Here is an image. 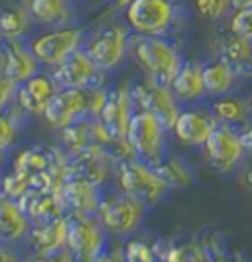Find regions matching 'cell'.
Returning a JSON list of instances; mask_svg holds the SVG:
<instances>
[{"label":"cell","instance_id":"6da1fadb","mask_svg":"<svg viewBox=\"0 0 252 262\" xmlns=\"http://www.w3.org/2000/svg\"><path fill=\"white\" fill-rule=\"evenodd\" d=\"M136 63L148 73V79L168 85L172 83L175 73L181 69L184 59L179 52L173 48L170 41L158 38V36H134L130 38V48Z\"/></svg>","mask_w":252,"mask_h":262},{"label":"cell","instance_id":"7a4b0ae2","mask_svg":"<svg viewBox=\"0 0 252 262\" xmlns=\"http://www.w3.org/2000/svg\"><path fill=\"white\" fill-rule=\"evenodd\" d=\"M114 180L119 191L136 197L146 205H156L170 189L156 173L154 166L140 162V158L119 162L114 168Z\"/></svg>","mask_w":252,"mask_h":262},{"label":"cell","instance_id":"3957f363","mask_svg":"<svg viewBox=\"0 0 252 262\" xmlns=\"http://www.w3.org/2000/svg\"><path fill=\"white\" fill-rule=\"evenodd\" d=\"M146 203L126 193H110L101 197L99 209L95 213L97 221L103 225L106 233L117 236H124L134 233L144 217Z\"/></svg>","mask_w":252,"mask_h":262},{"label":"cell","instance_id":"277c9868","mask_svg":"<svg viewBox=\"0 0 252 262\" xmlns=\"http://www.w3.org/2000/svg\"><path fill=\"white\" fill-rule=\"evenodd\" d=\"M105 229L95 215H67L65 249L73 260L93 262L103 258L105 252Z\"/></svg>","mask_w":252,"mask_h":262},{"label":"cell","instance_id":"5b68a950","mask_svg":"<svg viewBox=\"0 0 252 262\" xmlns=\"http://www.w3.org/2000/svg\"><path fill=\"white\" fill-rule=\"evenodd\" d=\"M166 126L158 118L150 113L138 111L134 113L132 120L128 124L126 140L136 152V158L146 162L150 166H156L164 158V136H166Z\"/></svg>","mask_w":252,"mask_h":262},{"label":"cell","instance_id":"8992f818","mask_svg":"<svg viewBox=\"0 0 252 262\" xmlns=\"http://www.w3.org/2000/svg\"><path fill=\"white\" fill-rule=\"evenodd\" d=\"M126 20L138 34L164 36L175 22V4L172 0H130Z\"/></svg>","mask_w":252,"mask_h":262},{"label":"cell","instance_id":"52a82bcc","mask_svg":"<svg viewBox=\"0 0 252 262\" xmlns=\"http://www.w3.org/2000/svg\"><path fill=\"white\" fill-rule=\"evenodd\" d=\"M130 48V36L124 26H106L99 30L93 38L87 41L83 52L89 55V59L101 71H110L119 67L128 53Z\"/></svg>","mask_w":252,"mask_h":262},{"label":"cell","instance_id":"ba28073f","mask_svg":"<svg viewBox=\"0 0 252 262\" xmlns=\"http://www.w3.org/2000/svg\"><path fill=\"white\" fill-rule=\"evenodd\" d=\"M130 93H132L134 105L140 111L154 115L168 130H172L173 122L179 115V106H177L179 101L175 99V95L168 85L146 79V81L136 83Z\"/></svg>","mask_w":252,"mask_h":262},{"label":"cell","instance_id":"9c48e42d","mask_svg":"<svg viewBox=\"0 0 252 262\" xmlns=\"http://www.w3.org/2000/svg\"><path fill=\"white\" fill-rule=\"evenodd\" d=\"M50 77L59 89H89L105 83V71H101L85 52H73L63 61L52 66Z\"/></svg>","mask_w":252,"mask_h":262},{"label":"cell","instance_id":"30bf717a","mask_svg":"<svg viewBox=\"0 0 252 262\" xmlns=\"http://www.w3.org/2000/svg\"><path fill=\"white\" fill-rule=\"evenodd\" d=\"M114 168L117 164L99 146L91 144L77 154H67L63 180H83L101 187L110 176H114Z\"/></svg>","mask_w":252,"mask_h":262},{"label":"cell","instance_id":"8fae6325","mask_svg":"<svg viewBox=\"0 0 252 262\" xmlns=\"http://www.w3.org/2000/svg\"><path fill=\"white\" fill-rule=\"evenodd\" d=\"M81 39H83V32L79 28H55L32 39L30 50L38 57L40 63L55 66L63 61L67 55L79 50Z\"/></svg>","mask_w":252,"mask_h":262},{"label":"cell","instance_id":"7c38bea8","mask_svg":"<svg viewBox=\"0 0 252 262\" xmlns=\"http://www.w3.org/2000/svg\"><path fill=\"white\" fill-rule=\"evenodd\" d=\"M41 117L53 130H63L71 122L89 117L87 89H57Z\"/></svg>","mask_w":252,"mask_h":262},{"label":"cell","instance_id":"4fadbf2b","mask_svg":"<svg viewBox=\"0 0 252 262\" xmlns=\"http://www.w3.org/2000/svg\"><path fill=\"white\" fill-rule=\"evenodd\" d=\"M203 148H205V158L209 166L219 173L231 171L244 156L240 134H237L228 124H219L211 132Z\"/></svg>","mask_w":252,"mask_h":262},{"label":"cell","instance_id":"5bb4252c","mask_svg":"<svg viewBox=\"0 0 252 262\" xmlns=\"http://www.w3.org/2000/svg\"><path fill=\"white\" fill-rule=\"evenodd\" d=\"M211 50L217 53V59L226 61L237 75L252 77V39L233 30H223L213 36Z\"/></svg>","mask_w":252,"mask_h":262},{"label":"cell","instance_id":"9a60e30c","mask_svg":"<svg viewBox=\"0 0 252 262\" xmlns=\"http://www.w3.org/2000/svg\"><path fill=\"white\" fill-rule=\"evenodd\" d=\"M28 247L38 258H53L65 250L67 243V215L40 221L28 231Z\"/></svg>","mask_w":252,"mask_h":262},{"label":"cell","instance_id":"2e32d148","mask_svg":"<svg viewBox=\"0 0 252 262\" xmlns=\"http://www.w3.org/2000/svg\"><path fill=\"white\" fill-rule=\"evenodd\" d=\"M38 57L18 39H6L0 46V77L10 79L16 85L38 73Z\"/></svg>","mask_w":252,"mask_h":262},{"label":"cell","instance_id":"e0dca14e","mask_svg":"<svg viewBox=\"0 0 252 262\" xmlns=\"http://www.w3.org/2000/svg\"><path fill=\"white\" fill-rule=\"evenodd\" d=\"M134 117V99L130 87L120 85L108 91L105 106L99 115V120L103 122L106 130L112 136H126L128 124Z\"/></svg>","mask_w":252,"mask_h":262},{"label":"cell","instance_id":"ac0fdd59","mask_svg":"<svg viewBox=\"0 0 252 262\" xmlns=\"http://www.w3.org/2000/svg\"><path fill=\"white\" fill-rule=\"evenodd\" d=\"M217 126L219 122L211 115V111L207 113V111L189 108V111H179L172 126V132L181 144L203 146Z\"/></svg>","mask_w":252,"mask_h":262},{"label":"cell","instance_id":"d6986e66","mask_svg":"<svg viewBox=\"0 0 252 262\" xmlns=\"http://www.w3.org/2000/svg\"><path fill=\"white\" fill-rule=\"evenodd\" d=\"M59 87L55 85L50 75H32L30 79H26L24 83H20L16 87V95H14V101H16V106L22 111V113H28V115H41L45 111V106L50 103L55 91Z\"/></svg>","mask_w":252,"mask_h":262},{"label":"cell","instance_id":"ffe728a7","mask_svg":"<svg viewBox=\"0 0 252 262\" xmlns=\"http://www.w3.org/2000/svg\"><path fill=\"white\" fill-rule=\"evenodd\" d=\"M18 203L30 217L32 223H40V221L67 215L59 189H28L26 193L18 199Z\"/></svg>","mask_w":252,"mask_h":262},{"label":"cell","instance_id":"44dd1931","mask_svg":"<svg viewBox=\"0 0 252 262\" xmlns=\"http://www.w3.org/2000/svg\"><path fill=\"white\" fill-rule=\"evenodd\" d=\"M59 193L65 205V213L75 215H95L101 203L99 187L83 180H63Z\"/></svg>","mask_w":252,"mask_h":262},{"label":"cell","instance_id":"7402d4cb","mask_svg":"<svg viewBox=\"0 0 252 262\" xmlns=\"http://www.w3.org/2000/svg\"><path fill=\"white\" fill-rule=\"evenodd\" d=\"M32 229V221L16 199L0 195V245L18 243Z\"/></svg>","mask_w":252,"mask_h":262},{"label":"cell","instance_id":"603a6c76","mask_svg":"<svg viewBox=\"0 0 252 262\" xmlns=\"http://www.w3.org/2000/svg\"><path fill=\"white\" fill-rule=\"evenodd\" d=\"M170 89L179 103L199 101L203 95H207L205 81H203V67L195 63H184L172 79Z\"/></svg>","mask_w":252,"mask_h":262},{"label":"cell","instance_id":"cb8c5ba5","mask_svg":"<svg viewBox=\"0 0 252 262\" xmlns=\"http://www.w3.org/2000/svg\"><path fill=\"white\" fill-rule=\"evenodd\" d=\"M235 69L228 66L223 59L209 61L203 66V81H205V91L211 97H221L233 89L235 85Z\"/></svg>","mask_w":252,"mask_h":262},{"label":"cell","instance_id":"d4e9b609","mask_svg":"<svg viewBox=\"0 0 252 262\" xmlns=\"http://www.w3.org/2000/svg\"><path fill=\"white\" fill-rule=\"evenodd\" d=\"M69 0H28L26 8L32 20L40 24H65L69 20Z\"/></svg>","mask_w":252,"mask_h":262},{"label":"cell","instance_id":"484cf974","mask_svg":"<svg viewBox=\"0 0 252 262\" xmlns=\"http://www.w3.org/2000/svg\"><path fill=\"white\" fill-rule=\"evenodd\" d=\"M61 144L67 154H77L93 142V118L83 117L61 130Z\"/></svg>","mask_w":252,"mask_h":262},{"label":"cell","instance_id":"4316f807","mask_svg":"<svg viewBox=\"0 0 252 262\" xmlns=\"http://www.w3.org/2000/svg\"><path fill=\"white\" fill-rule=\"evenodd\" d=\"M32 16L26 6H12L0 12V32L6 39H20L30 30Z\"/></svg>","mask_w":252,"mask_h":262},{"label":"cell","instance_id":"83f0119b","mask_svg":"<svg viewBox=\"0 0 252 262\" xmlns=\"http://www.w3.org/2000/svg\"><path fill=\"white\" fill-rule=\"evenodd\" d=\"M154 170L159 178L166 182L168 187H175V189H184L189 187L193 182L191 171L187 170V166L179 160V158H162L158 164L154 166Z\"/></svg>","mask_w":252,"mask_h":262},{"label":"cell","instance_id":"f1b7e54d","mask_svg":"<svg viewBox=\"0 0 252 262\" xmlns=\"http://www.w3.org/2000/svg\"><path fill=\"white\" fill-rule=\"evenodd\" d=\"M211 115L217 118V122L221 124H237L242 122L248 115V106L244 101H240L237 97H228L221 95L219 99H215L211 105Z\"/></svg>","mask_w":252,"mask_h":262},{"label":"cell","instance_id":"f546056e","mask_svg":"<svg viewBox=\"0 0 252 262\" xmlns=\"http://www.w3.org/2000/svg\"><path fill=\"white\" fill-rule=\"evenodd\" d=\"M28 189H32V185H30V176L24 171L12 168V171L2 176V195L18 201Z\"/></svg>","mask_w":252,"mask_h":262},{"label":"cell","instance_id":"4dcf8cb0","mask_svg":"<svg viewBox=\"0 0 252 262\" xmlns=\"http://www.w3.org/2000/svg\"><path fill=\"white\" fill-rule=\"evenodd\" d=\"M195 12L199 14L203 20H219L223 18L231 6V0H193Z\"/></svg>","mask_w":252,"mask_h":262},{"label":"cell","instance_id":"1f68e13d","mask_svg":"<svg viewBox=\"0 0 252 262\" xmlns=\"http://www.w3.org/2000/svg\"><path fill=\"white\" fill-rule=\"evenodd\" d=\"M124 260L128 262H152L156 258V250L144 241H128L122 250Z\"/></svg>","mask_w":252,"mask_h":262},{"label":"cell","instance_id":"d6a6232c","mask_svg":"<svg viewBox=\"0 0 252 262\" xmlns=\"http://www.w3.org/2000/svg\"><path fill=\"white\" fill-rule=\"evenodd\" d=\"M231 30L237 32L239 36L252 39V6L248 8H240L233 14L231 18Z\"/></svg>","mask_w":252,"mask_h":262},{"label":"cell","instance_id":"836d02e7","mask_svg":"<svg viewBox=\"0 0 252 262\" xmlns=\"http://www.w3.org/2000/svg\"><path fill=\"white\" fill-rule=\"evenodd\" d=\"M108 99V91L103 89V85H93L87 89V103H89V117L99 118L103 106Z\"/></svg>","mask_w":252,"mask_h":262},{"label":"cell","instance_id":"e575fe53","mask_svg":"<svg viewBox=\"0 0 252 262\" xmlns=\"http://www.w3.org/2000/svg\"><path fill=\"white\" fill-rule=\"evenodd\" d=\"M18 132V124L12 115H0V148L6 150L8 146H12L14 138Z\"/></svg>","mask_w":252,"mask_h":262},{"label":"cell","instance_id":"d590c367","mask_svg":"<svg viewBox=\"0 0 252 262\" xmlns=\"http://www.w3.org/2000/svg\"><path fill=\"white\" fill-rule=\"evenodd\" d=\"M16 83L10 79L0 77V111L6 108L14 101V95H16Z\"/></svg>","mask_w":252,"mask_h":262},{"label":"cell","instance_id":"8d00e7d4","mask_svg":"<svg viewBox=\"0 0 252 262\" xmlns=\"http://www.w3.org/2000/svg\"><path fill=\"white\" fill-rule=\"evenodd\" d=\"M240 142H242V148H244V154L252 156V126L246 128L244 132H240Z\"/></svg>","mask_w":252,"mask_h":262},{"label":"cell","instance_id":"74e56055","mask_svg":"<svg viewBox=\"0 0 252 262\" xmlns=\"http://www.w3.org/2000/svg\"><path fill=\"white\" fill-rule=\"evenodd\" d=\"M240 184L244 185V189L252 191V164L250 166H246L244 171L240 173Z\"/></svg>","mask_w":252,"mask_h":262},{"label":"cell","instance_id":"f35d334b","mask_svg":"<svg viewBox=\"0 0 252 262\" xmlns=\"http://www.w3.org/2000/svg\"><path fill=\"white\" fill-rule=\"evenodd\" d=\"M0 260H16V254L6 249V245H0Z\"/></svg>","mask_w":252,"mask_h":262},{"label":"cell","instance_id":"ab89813d","mask_svg":"<svg viewBox=\"0 0 252 262\" xmlns=\"http://www.w3.org/2000/svg\"><path fill=\"white\" fill-rule=\"evenodd\" d=\"M231 6L235 10H240V8H248L252 6V0H231Z\"/></svg>","mask_w":252,"mask_h":262},{"label":"cell","instance_id":"60d3db41","mask_svg":"<svg viewBox=\"0 0 252 262\" xmlns=\"http://www.w3.org/2000/svg\"><path fill=\"white\" fill-rule=\"evenodd\" d=\"M112 2H114L117 6H128V2H130V0H112Z\"/></svg>","mask_w":252,"mask_h":262},{"label":"cell","instance_id":"b9f144b4","mask_svg":"<svg viewBox=\"0 0 252 262\" xmlns=\"http://www.w3.org/2000/svg\"><path fill=\"white\" fill-rule=\"evenodd\" d=\"M2 162H4V150L0 148V164H2Z\"/></svg>","mask_w":252,"mask_h":262},{"label":"cell","instance_id":"7bdbcfd3","mask_svg":"<svg viewBox=\"0 0 252 262\" xmlns=\"http://www.w3.org/2000/svg\"><path fill=\"white\" fill-rule=\"evenodd\" d=\"M2 38H4V36H2V32H0V46H2Z\"/></svg>","mask_w":252,"mask_h":262},{"label":"cell","instance_id":"ee69618b","mask_svg":"<svg viewBox=\"0 0 252 262\" xmlns=\"http://www.w3.org/2000/svg\"><path fill=\"white\" fill-rule=\"evenodd\" d=\"M0 191H2V176H0Z\"/></svg>","mask_w":252,"mask_h":262},{"label":"cell","instance_id":"f6af8a7d","mask_svg":"<svg viewBox=\"0 0 252 262\" xmlns=\"http://www.w3.org/2000/svg\"><path fill=\"white\" fill-rule=\"evenodd\" d=\"M75 2H77V0H75Z\"/></svg>","mask_w":252,"mask_h":262}]
</instances>
